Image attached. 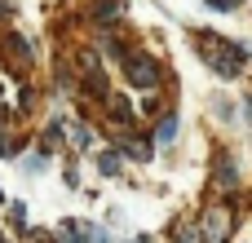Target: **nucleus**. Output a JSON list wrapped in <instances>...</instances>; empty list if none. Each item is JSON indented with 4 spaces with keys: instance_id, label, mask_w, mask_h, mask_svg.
Masks as SVG:
<instances>
[{
    "instance_id": "1",
    "label": "nucleus",
    "mask_w": 252,
    "mask_h": 243,
    "mask_svg": "<svg viewBox=\"0 0 252 243\" xmlns=\"http://www.w3.org/2000/svg\"><path fill=\"white\" fill-rule=\"evenodd\" d=\"M195 44H199V53L208 58V66H213L221 80H235V75L244 71V58H248V53H244L239 44H230V40H221V35H199Z\"/></svg>"
},
{
    "instance_id": "2",
    "label": "nucleus",
    "mask_w": 252,
    "mask_h": 243,
    "mask_svg": "<svg viewBox=\"0 0 252 243\" xmlns=\"http://www.w3.org/2000/svg\"><path fill=\"white\" fill-rule=\"evenodd\" d=\"M124 75H128V84H133V89H146V93H155V89L164 84L159 62H155V58H146V53H128V58H124Z\"/></svg>"
},
{
    "instance_id": "3",
    "label": "nucleus",
    "mask_w": 252,
    "mask_h": 243,
    "mask_svg": "<svg viewBox=\"0 0 252 243\" xmlns=\"http://www.w3.org/2000/svg\"><path fill=\"white\" fill-rule=\"evenodd\" d=\"M199 235H204V243H226V235H230V213L217 204V208L204 217V230H199Z\"/></svg>"
},
{
    "instance_id": "4",
    "label": "nucleus",
    "mask_w": 252,
    "mask_h": 243,
    "mask_svg": "<svg viewBox=\"0 0 252 243\" xmlns=\"http://www.w3.org/2000/svg\"><path fill=\"white\" fill-rule=\"evenodd\" d=\"M177 133H182V120H177V115H164V120H159V128H155V142H159V146H168V142H177Z\"/></svg>"
},
{
    "instance_id": "5",
    "label": "nucleus",
    "mask_w": 252,
    "mask_h": 243,
    "mask_svg": "<svg viewBox=\"0 0 252 243\" xmlns=\"http://www.w3.org/2000/svg\"><path fill=\"white\" fill-rule=\"evenodd\" d=\"M106 115H111L115 124H128V120H133V106H128V97H111V102H106Z\"/></svg>"
},
{
    "instance_id": "6",
    "label": "nucleus",
    "mask_w": 252,
    "mask_h": 243,
    "mask_svg": "<svg viewBox=\"0 0 252 243\" xmlns=\"http://www.w3.org/2000/svg\"><path fill=\"white\" fill-rule=\"evenodd\" d=\"M217 182H221V186H235V182H239V177H235V164H230L226 151L217 155Z\"/></svg>"
},
{
    "instance_id": "7",
    "label": "nucleus",
    "mask_w": 252,
    "mask_h": 243,
    "mask_svg": "<svg viewBox=\"0 0 252 243\" xmlns=\"http://www.w3.org/2000/svg\"><path fill=\"white\" fill-rule=\"evenodd\" d=\"M97 168H102L106 177H115V173H120V155H115V151H102V155H97Z\"/></svg>"
},
{
    "instance_id": "8",
    "label": "nucleus",
    "mask_w": 252,
    "mask_h": 243,
    "mask_svg": "<svg viewBox=\"0 0 252 243\" xmlns=\"http://www.w3.org/2000/svg\"><path fill=\"white\" fill-rule=\"evenodd\" d=\"M62 243H89V239H84V226L66 221V226H62Z\"/></svg>"
},
{
    "instance_id": "9",
    "label": "nucleus",
    "mask_w": 252,
    "mask_h": 243,
    "mask_svg": "<svg viewBox=\"0 0 252 243\" xmlns=\"http://www.w3.org/2000/svg\"><path fill=\"white\" fill-rule=\"evenodd\" d=\"M177 243H204V235H199L195 226H182V230H177Z\"/></svg>"
},
{
    "instance_id": "10",
    "label": "nucleus",
    "mask_w": 252,
    "mask_h": 243,
    "mask_svg": "<svg viewBox=\"0 0 252 243\" xmlns=\"http://www.w3.org/2000/svg\"><path fill=\"white\" fill-rule=\"evenodd\" d=\"M84 235H89V243H115L106 230H97V226H84Z\"/></svg>"
},
{
    "instance_id": "11",
    "label": "nucleus",
    "mask_w": 252,
    "mask_h": 243,
    "mask_svg": "<svg viewBox=\"0 0 252 243\" xmlns=\"http://www.w3.org/2000/svg\"><path fill=\"white\" fill-rule=\"evenodd\" d=\"M204 4H208V9H239L244 0H204Z\"/></svg>"
},
{
    "instance_id": "12",
    "label": "nucleus",
    "mask_w": 252,
    "mask_h": 243,
    "mask_svg": "<svg viewBox=\"0 0 252 243\" xmlns=\"http://www.w3.org/2000/svg\"><path fill=\"white\" fill-rule=\"evenodd\" d=\"M71 133H75V146H89V128H84V124H75Z\"/></svg>"
}]
</instances>
